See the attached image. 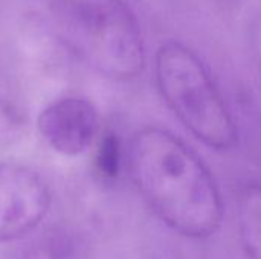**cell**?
<instances>
[{
	"label": "cell",
	"mask_w": 261,
	"mask_h": 259,
	"mask_svg": "<svg viewBox=\"0 0 261 259\" xmlns=\"http://www.w3.org/2000/svg\"><path fill=\"white\" fill-rule=\"evenodd\" d=\"M121 157L122 153L119 139L116 137V134L107 133L99 142L95 159L96 171L99 172V176L107 180L116 179L121 169Z\"/></svg>",
	"instance_id": "cell-7"
},
{
	"label": "cell",
	"mask_w": 261,
	"mask_h": 259,
	"mask_svg": "<svg viewBox=\"0 0 261 259\" xmlns=\"http://www.w3.org/2000/svg\"><path fill=\"white\" fill-rule=\"evenodd\" d=\"M37 127L43 139L60 154L75 157L87 151L99 128L98 111L83 98H61L41 110Z\"/></svg>",
	"instance_id": "cell-5"
},
{
	"label": "cell",
	"mask_w": 261,
	"mask_h": 259,
	"mask_svg": "<svg viewBox=\"0 0 261 259\" xmlns=\"http://www.w3.org/2000/svg\"><path fill=\"white\" fill-rule=\"evenodd\" d=\"M154 75L164 102L197 140L216 151L236 147V121L196 52L177 41L162 44L156 52Z\"/></svg>",
	"instance_id": "cell-3"
},
{
	"label": "cell",
	"mask_w": 261,
	"mask_h": 259,
	"mask_svg": "<svg viewBox=\"0 0 261 259\" xmlns=\"http://www.w3.org/2000/svg\"><path fill=\"white\" fill-rule=\"evenodd\" d=\"M66 43L113 79H132L145 64L139 24L122 0H47Z\"/></svg>",
	"instance_id": "cell-2"
},
{
	"label": "cell",
	"mask_w": 261,
	"mask_h": 259,
	"mask_svg": "<svg viewBox=\"0 0 261 259\" xmlns=\"http://www.w3.org/2000/svg\"><path fill=\"white\" fill-rule=\"evenodd\" d=\"M49 206V186L37 171L0 162V243L31 234L43 221Z\"/></svg>",
	"instance_id": "cell-4"
},
{
	"label": "cell",
	"mask_w": 261,
	"mask_h": 259,
	"mask_svg": "<svg viewBox=\"0 0 261 259\" xmlns=\"http://www.w3.org/2000/svg\"><path fill=\"white\" fill-rule=\"evenodd\" d=\"M239 232L251 259H261V185H248L239 197Z\"/></svg>",
	"instance_id": "cell-6"
},
{
	"label": "cell",
	"mask_w": 261,
	"mask_h": 259,
	"mask_svg": "<svg viewBox=\"0 0 261 259\" xmlns=\"http://www.w3.org/2000/svg\"><path fill=\"white\" fill-rule=\"evenodd\" d=\"M251 47L261 70V9L257 12L251 24Z\"/></svg>",
	"instance_id": "cell-8"
},
{
	"label": "cell",
	"mask_w": 261,
	"mask_h": 259,
	"mask_svg": "<svg viewBox=\"0 0 261 259\" xmlns=\"http://www.w3.org/2000/svg\"><path fill=\"white\" fill-rule=\"evenodd\" d=\"M130 177L153 214L173 232L205 240L223 220L217 183L203 160L173 133L147 127L128 145Z\"/></svg>",
	"instance_id": "cell-1"
}]
</instances>
